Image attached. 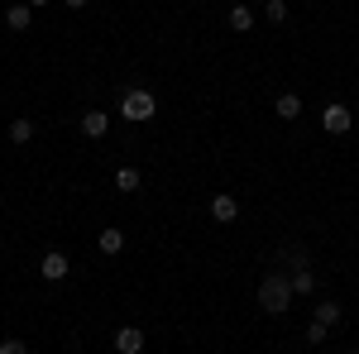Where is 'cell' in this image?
Returning a JSON list of instances; mask_svg holds the SVG:
<instances>
[{"instance_id": "5bb4252c", "label": "cell", "mask_w": 359, "mask_h": 354, "mask_svg": "<svg viewBox=\"0 0 359 354\" xmlns=\"http://www.w3.org/2000/svg\"><path fill=\"white\" fill-rule=\"evenodd\" d=\"M10 139H14V144H29V139H34V125H29V120H14V125H10Z\"/></svg>"}, {"instance_id": "3957f363", "label": "cell", "mask_w": 359, "mask_h": 354, "mask_svg": "<svg viewBox=\"0 0 359 354\" xmlns=\"http://www.w3.org/2000/svg\"><path fill=\"white\" fill-rule=\"evenodd\" d=\"M68 254H43V264H39V273H43V278H48V282H63V278H68Z\"/></svg>"}, {"instance_id": "ac0fdd59", "label": "cell", "mask_w": 359, "mask_h": 354, "mask_svg": "<svg viewBox=\"0 0 359 354\" xmlns=\"http://www.w3.org/2000/svg\"><path fill=\"white\" fill-rule=\"evenodd\" d=\"M269 19H287V5L283 0H269Z\"/></svg>"}, {"instance_id": "9a60e30c", "label": "cell", "mask_w": 359, "mask_h": 354, "mask_svg": "<svg viewBox=\"0 0 359 354\" xmlns=\"http://www.w3.org/2000/svg\"><path fill=\"white\" fill-rule=\"evenodd\" d=\"M0 354H29L24 340H0Z\"/></svg>"}, {"instance_id": "ffe728a7", "label": "cell", "mask_w": 359, "mask_h": 354, "mask_svg": "<svg viewBox=\"0 0 359 354\" xmlns=\"http://www.w3.org/2000/svg\"><path fill=\"white\" fill-rule=\"evenodd\" d=\"M24 5H48V0H24Z\"/></svg>"}, {"instance_id": "44dd1931", "label": "cell", "mask_w": 359, "mask_h": 354, "mask_svg": "<svg viewBox=\"0 0 359 354\" xmlns=\"http://www.w3.org/2000/svg\"><path fill=\"white\" fill-rule=\"evenodd\" d=\"M350 354H359V350H350Z\"/></svg>"}, {"instance_id": "8fae6325", "label": "cell", "mask_w": 359, "mask_h": 354, "mask_svg": "<svg viewBox=\"0 0 359 354\" xmlns=\"http://www.w3.org/2000/svg\"><path fill=\"white\" fill-rule=\"evenodd\" d=\"M139 182H144V177L134 173V168H120V173H115V187H120V191H139Z\"/></svg>"}, {"instance_id": "4fadbf2b", "label": "cell", "mask_w": 359, "mask_h": 354, "mask_svg": "<svg viewBox=\"0 0 359 354\" xmlns=\"http://www.w3.org/2000/svg\"><path fill=\"white\" fill-rule=\"evenodd\" d=\"M316 321H321V326H336V321H340V302H321V306H316Z\"/></svg>"}, {"instance_id": "277c9868", "label": "cell", "mask_w": 359, "mask_h": 354, "mask_svg": "<svg viewBox=\"0 0 359 354\" xmlns=\"http://www.w3.org/2000/svg\"><path fill=\"white\" fill-rule=\"evenodd\" d=\"M321 125H326L331 134H345V129H350V110H345V105H326Z\"/></svg>"}, {"instance_id": "d6986e66", "label": "cell", "mask_w": 359, "mask_h": 354, "mask_svg": "<svg viewBox=\"0 0 359 354\" xmlns=\"http://www.w3.org/2000/svg\"><path fill=\"white\" fill-rule=\"evenodd\" d=\"M68 5H72V10H82V5H87V0H68Z\"/></svg>"}, {"instance_id": "5b68a950", "label": "cell", "mask_w": 359, "mask_h": 354, "mask_svg": "<svg viewBox=\"0 0 359 354\" xmlns=\"http://www.w3.org/2000/svg\"><path fill=\"white\" fill-rule=\"evenodd\" d=\"M115 350H120V354H139V350H144V331H134V326H125V331L115 335Z\"/></svg>"}, {"instance_id": "7a4b0ae2", "label": "cell", "mask_w": 359, "mask_h": 354, "mask_svg": "<svg viewBox=\"0 0 359 354\" xmlns=\"http://www.w3.org/2000/svg\"><path fill=\"white\" fill-rule=\"evenodd\" d=\"M120 115H125V120H149V115H154V96H149V91H130V96L120 101Z\"/></svg>"}, {"instance_id": "9c48e42d", "label": "cell", "mask_w": 359, "mask_h": 354, "mask_svg": "<svg viewBox=\"0 0 359 354\" xmlns=\"http://www.w3.org/2000/svg\"><path fill=\"white\" fill-rule=\"evenodd\" d=\"M230 29H240V34H249V29H254V14H249V5H235V10H230Z\"/></svg>"}, {"instance_id": "6da1fadb", "label": "cell", "mask_w": 359, "mask_h": 354, "mask_svg": "<svg viewBox=\"0 0 359 354\" xmlns=\"http://www.w3.org/2000/svg\"><path fill=\"white\" fill-rule=\"evenodd\" d=\"M259 306L273 311V316L287 311V306H292V282H287V278H269V282L259 287Z\"/></svg>"}, {"instance_id": "e0dca14e", "label": "cell", "mask_w": 359, "mask_h": 354, "mask_svg": "<svg viewBox=\"0 0 359 354\" xmlns=\"http://www.w3.org/2000/svg\"><path fill=\"white\" fill-rule=\"evenodd\" d=\"M326 335H331V331H326V326H321V321H311V331H307V340H311V345H321V340H326Z\"/></svg>"}, {"instance_id": "ba28073f", "label": "cell", "mask_w": 359, "mask_h": 354, "mask_svg": "<svg viewBox=\"0 0 359 354\" xmlns=\"http://www.w3.org/2000/svg\"><path fill=\"white\" fill-rule=\"evenodd\" d=\"M235 211H240V206H235V196H216V201H211V216H216L220 225H230V220H235Z\"/></svg>"}, {"instance_id": "7c38bea8", "label": "cell", "mask_w": 359, "mask_h": 354, "mask_svg": "<svg viewBox=\"0 0 359 354\" xmlns=\"http://www.w3.org/2000/svg\"><path fill=\"white\" fill-rule=\"evenodd\" d=\"M120 249H125V235L120 230H105L101 235V254H120Z\"/></svg>"}, {"instance_id": "2e32d148", "label": "cell", "mask_w": 359, "mask_h": 354, "mask_svg": "<svg viewBox=\"0 0 359 354\" xmlns=\"http://www.w3.org/2000/svg\"><path fill=\"white\" fill-rule=\"evenodd\" d=\"M311 287H316L311 273H297V278H292V292H311Z\"/></svg>"}, {"instance_id": "8992f818", "label": "cell", "mask_w": 359, "mask_h": 354, "mask_svg": "<svg viewBox=\"0 0 359 354\" xmlns=\"http://www.w3.org/2000/svg\"><path fill=\"white\" fill-rule=\"evenodd\" d=\"M29 19H34V5H24V0H14V5L5 10V24H10V29H29Z\"/></svg>"}, {"instance_id": "30bf717a", "label": "cell", "mask_w": 359, "mask_h": 354, "mask_svg": "<svg viewBox=\"0 0 359 354\" xmlns=\"http://www.w3.org/2000/svg\"><path fill=\"white\" fill-rule=\"evenodd\" d=\"M273 110H278L283 120H297V115H302V101H297V96L287 91V96H278V105H273Z\"/></svg>"}, {"instance_id": "52a82bcc", "label": "cell", "mask_w": 359, "mask_h": 354, "mask_svg": "<svg viewBox=\"0 0 359 354\" xmlns=\"http://www.w3.org/2000/svg\"><path fill=\"white\" fill-rule=\"evenodd\" d=\"M110 129V120H105V110H87L82 115V134H91V139H101Z\"/></svg>"}]
</instances>
